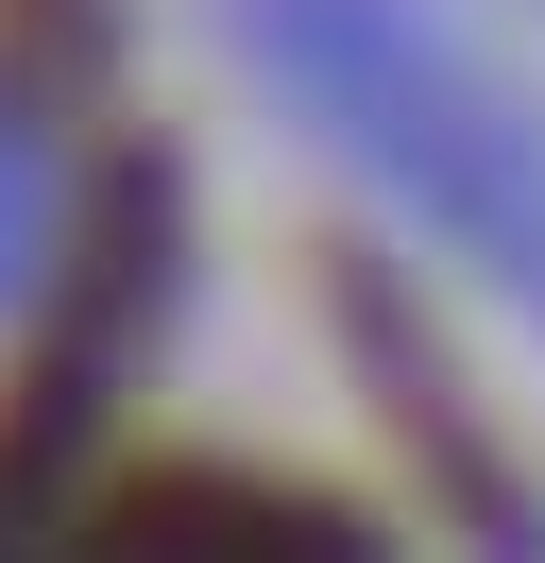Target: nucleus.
Wrapping results in <instances>:
<instances>
[{
	"instance_id": "nucleus-1",
	"label": "nucleus",
	"mask_w": 545,
	"mask_h": 563,
	"mask_svg": "<svg viewBox=\"0 0 545 563\" xmlns=\"http://www.w3.org/2000/svg\"><path fill=\"white\" fill-rule=\"evenodd\" d=\"M256 52L477 256V274L545 290V120L511 103L460 35H426L409 0H256Z\"/></svg>"
},
{
	"instance_id": "nucleus-2",
	"label": "nucleus",
	"mask_w": 545,
	"mask_h": 563,
	"mask_svg": "<svg viewBox=\"0 0 545 563\" xmlns=\"http://www.w3.org/2000/svg\"><path fill=\"white\" fill-rule=\"evenodd\" d=\"M52 563H375V529H358V512H324V495H290V478L154 461V478H120Z\"/></svg>"
}]
</instances>
